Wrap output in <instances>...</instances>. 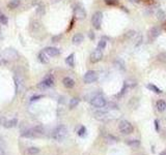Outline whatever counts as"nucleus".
Segmentation results:
<instances>
[{"mask_svg": "<svg viewBox=\"0 0 166 155\" xmlns=\"http://www.w3.org/2000/svg\"><path fill=\"white\" fill-rule=\"evenodd\" d=\"M54 85V78L53 75H49L45 78V80L43 82H40V84L38 85V87L40 89H47V88H50Z\"/></svg>", "mask_w": 166, "mask_h": 155, "instance_id": "8", "label": "nucleus"}, {"mask_svg": "<svg viewBox=\"0 0 166 155\" xmlns=\"http://www.w3.org/2000/svg\"><path fill=\"white\" fill-rule=\"evenodd\" d=\"M62 83L63 85H65V87H67V88H73V87L75 86V81L73 80V79H71V78H65L62 80Z\"/></svg>", "mask_w": 166, "mask_h": 155, "instance_id": "15", "label": "nucleus"}, {"mask_svg": "<svg viewBox=\"0 0 166 155\" xmlns=\"http://www.w3.org/2000/svg\"><path fill=\"white\" fill-rule=\"evenodd\" d=\"M88 36H89L90 39H94V33L92 31H89V33H88Z\"/></svg>", "mask_w": 166, "mask_h": 155, "instance_id": "39", "label": "nucleus"}, {"mask_svg": "<svg viewBox=\"0 0 166 155\" xmlns=\"http://www.w3.org/2000/svg\"><path fill=\"white\" fill-rule=\"evenodd\" d=\"M135 36H136V32L134 30H129L127 33H125L123 37L126 38V39H133Z\"/></svg>", "mask_w": 166, "mask_h": 155, "instance_id": "26", "label": "nucleus"}, {"mask_svg": "<svg viewBox=\"0 0 166 155\" xmlns=\"http://www.w3.org/2000/svg\"><path fill=\"white\" fill-rule=\"evenodd\" d=\"M90 104L94 108H104L107 102H106V99L104 98V96L99 94V95H96L94 97H92V99L90 100Z\"/></svg>", "mask_w": 166, "mask_h": 155, "instance_id": "6", "label": "nucleus"}, {"mask_svg": "<svg viewBox=\"0 0 166 155\" xmlns=\"http://www.w3.org/2000/svg\"><path fill=\"white\" fill-rule=\"evenodd\" d=\"M43 97H44V95H34L30 98V101H35V100H38V99H40V98H43Z\"/></svg>", "mask_w": 166, "mask_h": 155, "instance_id": "35", "label": "nucleus"}, {"mask_svg": "<svg viewBox=\"0 0 166 155\" xmlns=\"http://www.w3.org/2000/svg\"><path fill=\"white\" fill-rule=\"evenodd\" d=\"M62 37V34H59V35H55L52 37V42H58L59 40Z\"/></svg>", "mask_w": 166, "mask_h": 155, "instance_id": "33", "label": "nucleus"}, {"mask_svg": "<svg viewBox=\"0 0 166 155\" xmlns=\"http://www.w3.org/2000/svg\"><path fill=\"white\" fill-rule=\"evenodd\" d=\"M65 62H67V64L69 65V66L73 67L75 65V54L72 53L70 54V55L67 56V58L65 59Z\"/></svg>", "mask_w": 166, "mask_h": 155, "instance_id": "19", "label": "nucleus"}, {"mask_svg": "<svg viewBox=\"0 0 166 155\" xmlns=\"http://www.w3.org/2000/svg\"><path fill=\"white\" fill-rule=\"evenodd\" d=\"M105 1V3L107 5H110V6H116V5H118L119 1L118 0H104Z\"/></svg>", "mask_w": 166, "mask_h": 155, "instance_id": "31", "label": "nucleus"}, {"mask_svg": "<svg viewBox=\"0 0 166 155\" xmlns=\"http://www.w3.org/2000/svg\"><path fill=\"white\" fill-rule=\"evenodd\" d=\"M36 13L40 16H43L45 13V5H44L43 2H40V1H38V5H36Z\"/></svg>", "mask_w": 166, "mask_h": 155, "instance_id": "21", "label": "nucleus"}, {"mask_svg": "<svg viewBox=\"0 0 166 155\" xmlns=\"http://www.w3.org/2000/svg\"><path fill=\"white\" fill-rule=\"evenodd\" d=\"M79 102H80V99H79L78 97H74V98H72V99H71V101H70V108H76V106H78Z\"/></svg>", "mask_w": 166, "mask_h": 155, "instance_id": "29", "label": "nucleus"}, {"mask_svg": "<svg viewBox=\"0 0 166 155\" xmlns=\"http://www.w3.org/2000/svg\"><path fill=\"white\" fill-rule=\"evenodd\" d=\"M146 88L150 89V91H153V92L157 93V94H161L162 93V90L160 88H158L157 86H155L154 84H148L146 85Z\"/></svg>", "mask_w": 166, "mask_h": 155, "instance_id": "24", "label": "nucleus"}, {"mask_svg": "<svg viewBox=\"0 0 166 155\" xmlns=\"http://www.w3.org/2000/svg\"><path fill=\"white\" fill-rule=\"evenodd\" d=\"M85 131H86L85 127H84V126H82L80 129H79V131H78V135H84V133H85Z\"/></svg>", "mask_w": 166, "mask_h": 155, "instance_id": "37", "label": "nucleus"}, {"mask_svg": "<svg viewBox=\"0 0 166 155\" xmlns=\"http://www.w3.org/2000/svg\"><path fill=\"white\" fill-rule=\"evenodd\" d=\"M96 79H98V73L94 70H88L83 77V81L85 84H92V83L96 82Z\"/></svg>", "mask_w": 166, "mask_h": 155, "instance_id": "7", "label": "nucleus"}, {"mask_svg": "<svg viewBox=\"0 0 166 155\" xmlns=\"http://www.w3.org/2000/svg\"><path fill=\"white\" fill-rule=\"evenodd\" d=\"M156 18H157L159 21H163L164 19L166 18V13H164L163 9L158 8L157 11H156Z\"/></svg>", "mask_w": 166, "mask_h": 155, "instance_id": "20", "label": "nucleus"}, {"mask_svg": "<svg viewBox=\"0 0 166 155\" xmlns=\"http://www.w3.org/2000/svg\"><path fill=\"white\" fill-rule=\"evenodd\" d=\"M2 33H1V28H0V39H2Z\"/></svg>", "mask_w": 166, "mask_h": 155, "instance_id": "43", "label": "nucleus"}, {"mask_svg": "<svg viewBox=\"0 0 166 155\" xmlns=\"http://www.w3.org/2000/svg\"><path fill=\"white\" fill-rule=\"evenodd\" d=\"M158 61H160L161 63H166V52H163V53H160L159 55L157 56Z\"/></svg>", "mask_w": 166, "mask_h": 155, "instance_id": "30", "label": "nucleus"}, {"mask_svg": "<svg viewBox=\"0 0 166 155\" xmlns=\"http://www.w3.org/2000/svg\"><path fill=\"white\" fill-rule=\"evenodd\" d=\"M19 58V53L13 49H5L0 52V64H5L9 61L17 60Z\"/></svg>", "mask_w": 166, "mask_h": 155, "instance_id": "1", "label": "nucleus"}, {"mask_svg": "<svg viewBox=\"0 0 166 155\" xmlns=\"http://www.w3.org/2000/svg\"><path fill=\"white\" fill-rule=\"evenodd\" d=\"M44 133H45V130H44L43 126H35L33 128L29 129V130L25 131L22 135V137H43Z\"/></svg>", "mask_w": 166, "mask_h": 155, "instance_id": "3", "label": "nucleus"}, {"mask_svg": "<svg viewBox=\"0 0 166 155\" xmlns=\"http://www.w3.org/2000/svg\"><path fill=\"white\" fill-rule=\"evenodd\" d=\"M156 106H157V110L160 112H163L166 110V101L163 99H160L157 101V104H156Z\"/></svg>", "mask_w": 166, "mask_h": 155, "instance_id": "18", "label": "nucleus"}, {"mask_svg": "<svg viewBox=\"0 0 166 155\" xmlns=\"http://www.w3.org/2000/svg\"><path fill=\"white\" fill-rule=\"evenodd\" d=\"M38 152H40V149L36 148V147H30V148H28V153L31 155H35Z\"/></svg>", "mask_w": 166, "mask_h": 155, "instance_id": "32", "label": "nucleus"}, {"mask_svg": "<svg viewBox=\"0 0 166 155\" xmlns=\"http://www.w3.org/2000/svg\"><path fill=\"white\" fill-rule=\"evenodd\" d=\"M83 39H84V36H83V34L82 33H77V34H75V35L73 36L72 42H73V44H81V42H83Z\"/></svg>", "mask_w": 166, "mask_h": 155, "instance_id": "16", "label": "nucleus"}, {"mask_svg": "<svg viewBox=\"0 0 166 155\" xmlns=\"http://www.w3.org/2000/svg\"><path fill=\"white\" fill-rule=\"evenodd\" d=\"M155 126H156V130H159V121L158 120H155Z\"/></svg>", "mask_w": 166, "mask_h": 155, "instance_id": "40", "label": "nucleus"}, {"mask_svg": "<svg viewBox=\"0 0 166 155\" xmlns=\"http://www.w3.org/2000/svg\"><path fill=\"white\" fill-rule=\"evenodd\" d=\"M102 21H103V13L102 11H96V13L92 15V24L94 26V29L99 30L101 28Z\"/></svg>", "mask_w": 166, "mask_h": 155, "instance_id": "5", "label": "nucleus"}, {"mask_svg": "<svg viewBox=\"0 0 166 155\" xmlns=\"http://www.w3.org/2000/svg\"><path fill=\"white\" fill-rule=\"evenodd\" d=\"M106 46H107V39H105V38H102V39L99 42V44H98V49L102 51V50L105 49Z\"/></svg>", "mask_w": 166, "mask_h": 155, "instance_id": "27", "label": "nucleus"}, {"mask_svg": "<svg viewBox=\"0 0 166 155\" xmlns=\"http://www.w3.org/2000/svg\"><path fill=\"white\" fill-rule=\"evenodd\" d=\"M113 64H114V66L116 67L117 69H119V70L121 71L126 70V64H125L123 60L121 59V58H116V59L114 60V62H113Z\"/></svg>", "mask_w": 166, "mask_h": 155, "instance_id": "14", "label": "nucleus"}, {"mask_svg": "<svg viewBox=\"0 0 166 155\" xmlns=\"http://www.w3.org/2000/svg\"><path fill=\"white\" fill-rule=\"evenodd\" d=\"M17 123H18V120H17L16 118H13V119H11V120H9V121L6 120V122H5V124H4V127H6V128H11V127L16 126Z\"/></svg>", "mask_w": 166, "mask_h": 155, "instance_id": "22", "label": "nucleus"}, {"mask_svg": "<svg viewBox=\"0 0 166 155\" xmlns=\"http://www.w3.org/2000/svg\"><path fill=\"white\" fill-rule=\"evenodd\" d=\"M118 128L119 131H121L123 135H131L134 130L133 128V125L127 120H121L118 124Z\"/></svg>", "mask_w": 166, "mask_h": 155, "instance_id": "4", "label": "nucleus"}, {"mask_svg": "<svg viewBox=\"0 0 166 155\" xmlns=\"http://www.w3.org/2000/svg\"><path fill=\"white\" fill-rule=\"evenodd\" d=\"M161 30H162V29H161V27H160V26H155V27H153V28L150 29V30L148 31V42H154V40H155L156 38L160 35V33H161Z\"/></svg>", "mask_w": 166, "mask_h": 155, "instance_id": "9", "label": "nucleus"}, {"mask_svg": "<svg viewBox=\"0 0 166 155\" xmlns=\"http://www.w3.org/2000/svg\"><path fill=\"white\" fill-rule=\"evenodd\" d=\"M127 144L132 148H138L140 146V141H138V140H130V141L127 142Z\"/></svg>", "mask_w": 166, "mask_h": 155, "instance_id": "25", "label": "nucleus"}, {"mask_svg": "<svg viewBox=\"0 0 166 155\" xmlns=\"http://www.w3.org/2000/svg\"><path fill=\"white\" fill-rule=\"evenodd\" d=\"M132 2H134V3H139L140 2V0H131Z\"/></svg>", "mask_w": 166, "mask_h": 155, "instance_id": "42", "label": "nucleus"}, {"mask_svg": "<svg viewBox=\"0 0 166 155\" xmlns=\"http://www.w3.org/2000/svg\"><path fill=\"white\" fill-rule=\"evenodd\" d=\"M67 128L65 125H59L53 131V139L55 141H58V142L65 140L67 137Z\"/></svg>", "mask_w": 166, "mask_h": 155, "instance_id": "2", "label": "nucleus"}, {"mask_svg": "<svg viewBox=\"0 0 166 155\" xmlns=\"http://www.w3.org/2000/svg\"><path fill=\"white\" fill-rule=\"evenodd\" d=\"M160 155H166V150H165V151H163V152H162Z\"/></svg>", "mask_w": 166, "mask_h": 155, "instance_id": "44", "label": "nucleus"}, {"mask_svg": "<svg viewBox=\"0 0 166 155\" xmlns=\"http://www.w3.org/2000/svg\"><path fill=\"white\" fill-rule=\"evenodd\" d=\"M74 17L77 19H80V20H83V19L86 18V11L85 9L83 8L82 5L77 4L74 8Z\"/></svg>", "mask_w": 166, "mask_h": 155, "instance_id": "10", "label": "nucleus"}, {"mask_svg": "<svg viewBox=\"0 0 166 155\" xmlns=\"http://www.w3.org/2000/svg\"><path fill=\"white\" fill-rule=\"evenodd\" d=\"M5 122H6V119H5V117L0 116V126H4Z\"/></svg>", "mask_w": 166, "mask_h": 155, "instance_id": "36", "label": "nucleus"}, {"mask_svg": "<svg viewBox=\"0 0 166 155\" xmlns=\"http://www.w3.org/2000/svg\"><path fill=\"white\" fill-rule=\"evenodd\" d=\"M21 4V1L20 0H11V2L7 4V7H9V9H13V8H17V7H19Z\"/></svg>", "mask_w": 166, "mask_h": 155, "instance_id": "23", "label": "nucleus"}, {"mask_svg": "<svg viewBox=\"0 0 166 155\" xmlns=\"http://www.w3.org/2000/svg\"><path fill=\"white\" fill-rule=\"evenodd\" d=\"M0 155H4V151H3L2 148H1V146H0Z\"/></svg>", "mask_w": 166, "mask_h": 155, "instance_id": "41", "label": "nucleus"}, {"mask_svg": "<svg viewBox=\"0 0 166 155\" xmlns=\"http://www.w3.org/2000/svg\"><path fill=\"white\" fill-rule=\"evenodd\" d=\"M141 44H142V36H141V35H138V36H137L136 44H135V46H139Z\"/></svg>", "mask_w": 166, "mask_h": 155, "instance_id": "34", "label": "nucleus"}, {"mask_svg": "<svg viewBox=\"0 0 166 155\" xmlns=\"http://www.w3.org/2000/svg\"><path fill=\"white\" fill-rule=\"evenodd\" d=\"M44 52H45L47 55L51 56V57H55V56H58L60 54V51L57 48H54V46H47L46 49H44Z\"/></svg>", "mask_w": 166, "mask_h": 155, "instance_id": "12", "label": "nucleus"}, {"mask_svg": "<svg viewBox=\"0 0 166 155\" xmlns=\"http://www.w3.org/2000/svg\"><path fill=\"white\" fill-rule=\"evenodd\" d=\"M102 59H103V53H102L101 50L96 49L90 54L89 60L92 63H98V62H100Z\"/></svg>", "mask_w": 166, "mask_h": 155, "instance_id": "11", "label": "nucleus"}, {"mask_svg": "<svg viewBox=\"0 0 166 155\" xmlns=\"http://www.w3.org/2000/svg\"><path fill=\"white\" fill-rule=\"evenodd\" d=\"M38 60L42 62V63H44V64H46V63H48V62H49L48 55L44 51H42V52H40V53H38Z\"/></svg>", "mask_w": 166, "mask_h": 155, "instance_id": "17", "label": "nucleus"}, {"mask_svg": "<svg viewBox=\"0 0 166 155\" xmlns=\"http://www.w3.org/2000/svg\"><path fill=\"white\" fill-rule=\"evenodd\" d=\"M74 23H75V18H73L72 19V21H71V23H70V27H69V29H67V31H70L71 29L74 27Z\"/></svg>", "mask_w": 166, "mask_h": 155, "instance_id": "38", "label": "nucleus"}, {"mask_svg": "<svg viewBox=\"0 0 166 155\" xmlns=\"http://www.w3.org/2000/svg\"><path fill=\"white\" fill-rule=\"evenodd\" d=\"M0 24H2V25L9 24V18L2 13H0Z\"/></svg>", "mask_w": 166, "mask_h": 155, "instance_id": "28", "label": "nucleus"}, {"mask_svg": "<svg viewBox=\"0 0 166 155\" xmlns=\"http://www.w3.org/2000/svg\"><path fill=\"white\" fill-rule=\"evenodd\" d=\"M13 81H15V86H16V92L19 93L23 90V87H24V83L21 78H19L18 75H15L13 78Z\"/></svg>", "mask_w": 166, "mask_h": 155, "instance_id": "13", "label": "nucleus"}]
</instances>
